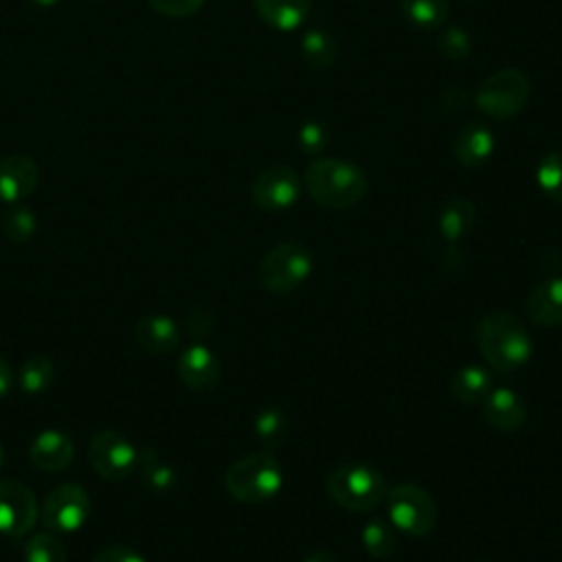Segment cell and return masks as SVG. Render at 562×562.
<instances>
[{
    "label": "cell",
    "mask_w": 562,
    "mask_h": 562,
    "mask_svg": "<svg viewBox=\"0 0 562 562\" xmlns=\"http://www.w3.org/2000/svg\"><path fill=\"white\" fill-rule=\"evenodd\" d=\"M474 334L481 356L496 371L520 369L533 353V342L527 327L512 312H487L479 321Z\"/></svg>",
    "instance_id": "2"
},
{
    "label": "cell",
    "mask_w": 562,
    "mask_h": 562,
    "mask_svg": "<svg viewBox=\"0 0 562 562\" xmlns=\"http://www.w3.org/2000/svg\"><path fill=\"white\" fill-rule=\"evenodd\" d=\"M492 389V373L479 364H465L450 378V391L461 404H481Z\"/></svg>",
    "instance_id": "20"
},
{
    "label": "cell",
    "mask_w": 562,
    "mask_h": 562,
    "mask_svg": "<svg viewBox=\"0 0 562 562\" xmlns=\"http://www.w3.org/2000/svg\"><path fill=\"white\" fill-rule=\"evenodd\" d=\"M257 18L277 31H292L303 24L312 0H252Z\"/></svg>",
    "instance_id": "19"
},
{
    "label": "cell",
    "mask_w": 562,
    "mask_h": 562,
    "mask_svg": "<svg viewBox=\"0 0 562 562\" xmlns=\"http://www.w3.org/2000/svg\"><path fill=\"white\" fill-rule=\"evenodd\" d=\"M37 520V501L29 485L15 479H0V533L22 538Z\"/></svg>",
    "instance_id": "11"
},
{
    "label": "cell",
    "mask_w": 562,
    "mask_h": 562,
    "mask_svg": "<svg viewBox=\"0 0 562 562\" xmlns=\"http://www.w3.org/2000/svg\"><path fill=\"white\" fill-rule=\"evenodd\" d=\"M138 465H140V483L145 490H149L154 494H162V492H169L176 487V481H178L176 470L169 463L160 461L154 450L145 448L140 452Z\"/></svg>",
    "instance_id": "24"
},
{
    "label": "cell",
    "mask_w": 562,
    "mask_h": 562,
    "mask_svg": "<svg viewBox=\"0 0 562 562\" xmlns=\"http://www.w3.org/2000/svg\"><path fill=\"white\" fill-rule=\"evenodd\" d=\"M307 195L323 209L342 211L356 206L369 191V178L351 160L325 156L314 158L303 173Z\"/></svg>",
    "instance_id": "1"
},
{
    "label": "cell",
    "mask_w": 562,
    "mask_h": 562,
    "mask_svg": "<svg viewBox=\"0 0 562 562\" xmlns=\"http://www.w3.org/2000/svg\"><path fill=\"white\" fill-rule=\"evenodd\" d=\"M53 378H55L53 360L48 356L37 353V356H31L22 362L20 373H18V384L24 393L37 395V393H42L50 386Z\"/></svg>",
    "instance_id": "26"
},
{
    "label": "cell",
    "mask_w": 562,
    "mask_h": 562,
    "mask_svg": "<svg viewBox=\"0 0 562 562\" xmlns=\"http://www.w3.org/2000/svg\"><path fill=\"white\" fill-rule=\"evenodd\" d=\"M362 547L371 558H389L397 547L395 527L380 518L369 520L362 527Z\"/></svg>",
    "instance_id": "27"
},
{
    "label": "cell",
    "mask_w": 562,
    "mask_h": 562,
    "mask_svg": "<svg viewBox=\"0 0 562 562\" xmlns=\"http://www.w3.org/2000/svg\"><path fill=\"white\" fill-rule=\"evenodd\" d=\"M531 97V81L518 68H501L492 72L474 97V105L490 119L505 121L525 110Z\"/></svg>",
    "instance_id": "5"
},
{
    "label": "cell",
    "mask_w": 562,
    "mask_h": 562,
    "mask_svg": "<svg viewBox=\"0 0 562 562\" xmlns=\"http://www.w3.org/2000/svg\"><path fill=\"white\" fill-rule=\"evenodd\" d=\"M136 446L114 428H103L92 435L88 446V461L92 470L108 481H123L138 468Z\"/></svg>",
    "instance_id": "8"
},
{
    "label": "cell",
    "mask_w": 562,
    "mask_h": 562,
    "mask_svg": "<svg viewBox=\"0 0 562 562\" xmlns=\"http://www.w3.org/2000/svg\"><path fill=\"white\" fill-rule=\"evenodd\" d=\"M90 516V494L79 483L53 487L42 503V522L53 533H72Z\"/></svg>",
    "instance_id": "9"
},
{
    "label": "cell",
    "mask_w": 562,
    "mask_h": 562,
    "mask_svg": "<svg viewBox=\"0 0 562 562\" xmlns=\"http://www.w3.org/2000/svg\"><path fill=\"white\" fill-rule=\"evenodd\" d=\"M327 138H329V132L321 121H307L299 130V145L305 154H318L321 149H325Z\"/></svg>",
    "instance_id": "32"
},
{
    "label": "cell",
    "mask_w": 562,
    "mask_h": 562,
    "mask_svg": "<svg viewBox=\"0 0 562 562\" xmlns=\"http://www.w3.org/2000/svg\"><path fill=\"white\" fill-rule=\"evenodd\" d=\"M476 222V209L470 200L465 198H452L448 200L437 217V226L441 237H446L448 241H459L461 237H465L472 226Z\"/></svg>",
    "instance_id": "21"
},
{
    "label": "cell",
    "mask_w": 562,
    "mask_h": 562,
    "mask_svg": "<svg viewBox=\"0 0 562 562\" xmlns=\"http://www.w3.org/2000/svg\"><path fill=\"white\" fill-rule=\"evenodd\" d=\"M303 562H336V560H334V555L329 551H314Z\"/></svg>",
    "instance_id": "38"
},
{
    "label": "cell",
    "mask_w": 562,
    "mask_h": 562,
    "mask_svg": "<svg viewBox=\"0 0 562 562\" xmlns=\"http://www.w3.org/2000/svg\"><path fill=\"white\" fill-rule=\"evenodd\" d=\"M481 404H483V419L501 432H514L525 424V417H527L525 402L509 386H494Z\"/></svg>",
    "instance_id": "14"
},
{
    "label": "cell",
    "mask_w": 562,
    "mask_h": 562,
    "mask_svg": "<svg viewBox=\"0 0 562 562\" xmlns=\"http://www.w3.org/2000/svg\"><path fill=\"white\" fill-rule=\"evenodd\" d=\"M386 514L395 531L422 538L432 531L437 522L435 498L415 483H400L386 492Z\"/></svg>",
    "instance_id": "6"
},
{
    "label": "cell",
    "mask_w": 562,
    "mask_h": 562,
    "mask_svg": "<svg viewBox=\"0 0 562 562\" xmlns=\"http://www.w3.org/2000/svg\"><path fill=\"white\" fill-rule=\"evenodd\" d=\"M402 15L419 29H437L446 24L450 13L448 0H400Z\"/></svg>",
    "instance_id": "23"
},
{
    "label": "cell",
    "mask_w": 562,
    "mask_h": 562,
    "mask_svg": "<svg viewBox=\"0 0 562 562\" xmlns=\"http://www.w3.org/2000/svg\"><path fill=\"white\" fill-rule=\"evenodd\" d=\"M536 182L549 200L562 204V151H551L538 162Z\"/></svg>",
    "instance_id": "29"
},
{
    "label": "cell",
    "mask_w": 562,
    "mask_h": 562,
    "mask_svg": "<svg viewBox=\"0 0 562 562\" xmlns=\"http://www.w3.org/2000/svg\"><path fill=\"white\" fill-rule=\"evenodd\" d=\"M29 454L37 470L64 472L75 459V443L64 430L46 428L33 439Z\"/></svg>",
    "instance_id": "15"
},
{
    "label": "cell",
    "mask_w": 562,
    "mask_h": 562,
    "mask_svg": "<svg viewBox=\"0 0 562 562\" xmlns=\"http://www.w3.org/2000/svg\"><path fill=\"white\" fill-rule=\"evenodd\" d=\"M329 498L349 512H371L386 496L384 476L369 463H340L325 479Z\"/></svg>",
    "instance_id": "4"
},
{
    "label": "cell",
    "mask_w": 562,
    "mask_h": 562,
    "mask_svg": "<svg viewBox=\"0 0 562 562\" xmlns=\"http://www.w3.org/2000/svg\"><path fill=\"white\" fill-rule=\"evenodd\" d=\"M15 384L13 369L4 356H0V397H7Z\"/></svg>",
    "instance_id": "37"
},
{
    "label": "cell",
    "mask_w": 562,
    "mask_h": 562,
    "mask_svg": "<svg viewBox=\"0 0 562 562\" xmlns=\"http://www.w3.org/2000/svg\"><path fill=\"white\" fill-rule=\"evenodd\" d=\"M301 178L288 165H272L259 171L250 184L252 202L270 213L290 209L301 195Z\"/></svg>",
    "instance_id": "10"
},
{
    "label": "cell",
    "mask_w": 562,
    "mask_h": 562,
    "mask_svg": "<svg viewBox=\"0 0 562 562\" xmlns=\"http://www.w3.org/2000/svg\"><path fill=\"white\" fill-rule=\"evenodd\" d=\"M24 560L26 562H66V547L55 533L40 531L26 540Z\"/></svg>",
    "instance_id": "28"
},
{
    "label": "cell",
    "mask_w": 562,
    "mask_h": 562,
    "mask_svg": "<svg viewBox=\"0 0 562 562\" xmlns=\"http://www.w3.org/2000/svg\"><path fill=\"white\" fill-rule=\"evenodd\" d=\"M37 220L26 206H13L2 217V231L11 241H26L33 237Z\"/></svg>",
    "instance_id": "30"
},
{
    "label": "cell",
    "mask_w": 562,
    "mask_h": 562,
    "mask_svg": "<svg viewBox=\"0 0 562 562\" xmlns=\"http://www.w3.org/2000/svg\"><path fill=\"white\" fill-rule=\"evenodd\" d=\"M252 428L263 448H277L279 443L285 441V437L290 432V422L281 408L266 406L255 415Z\"/></svg>",
    "instance_id": "25"
},
{
    "label": "cell",
    "mask_w": 562,
    "mask_h": 562,
    "mask_svg": "<svg viewBox=\"0 0 562 562\" xmlns=\"http://www.w3.org/2000/svg\"><path fill=\"white\" fill-rule=\"evenodd\" d=\"M492 154H494V134L483 123H476V121L465 123L452 140V156L465 169L483 167Z\"/></svg>",
    "instance_id": "16"
},
{
    "label": "cell",
    "mask_w": 562,
    "mask_h": 562,
    "mask_svg": "<svg viewBox=\"0 0 562 562\" xmlns=\"http://www.w3.org/2000/svg\"><path fill=\"white\" fill-rule=\"evenodd\" d=\"M525 310L531 323L540 327L562 325V277H551L538 283L525 301Z\"/></svg>",
    "instance_id": "18"
},
{
    "label": "cell",
    "mask_w": 562,
    "mask_h": 562,
    "mask_svg": "<svg viewBox=\"0 0 562 562\" xmlns=\"http://www.w3.org/2000/svg\"><path fill=\"white\" fill-rule=\"evenodd\" d=\"M31 2H35V4H40V7H50V4H55L57 0H31Z\"/></svg>",
    "instance_id": "39"
},
{
    "label": "cell",
    "mask_w": 562,
    "mask_h": 562,
    "mask_svg": "<svg viewBox=\"0 0 562 562\" xmlns=\"http://www.w3.org/2000/svg\"><path fill=\"white\" fill-rule=\"evenodd\" d=\"M465 105H468V94L459 86H452V88L443 90V94H441V108L443 110L461 112Z\"/></svg>",
    "instance_id": "36"
},
{
    "label": "cell",
    "mask_w": 562,
    "mask_h": 562,
    "mask_svg": "<svg viewBox=\"0 0 562 562\" xmlns=\"http://www.w3.org/2000/svg\"><path fill=\"white\" fill-rule=\"evenodd\" d=\"M437 50L450 59V61H461L470 55L472 50V40L470 33L461 26H448L439 33L437 37Z\"/></svg>",
    "instance_id": "31"
},
{
    "label": "cell",
    "mask_w": 562,
    "mask_h": 562,
    "mask_svg": "<svg viewBox=\"0 0 562 562\" xmlns=\"http://www.w3.org/2000/svg\"><path fill=\"white\" fill-rule=\"evenodd\" d=\"M226 492L239 503H266L283 487V468L270 450L237 459L224 474Z\"/></svg>",
    "instance_id": "3"
},
{
    "label": "cell",
    "mask_w": 562,
    "mask_h": 562,
    "mask_svg": "<svg viewBox=\"0 0 562 562\" xmlns=\"http://www.w3.org/2000/svg\"><path fill=\"white\" fill-rule=\"evenodd\" d=\"M40 169L26 154H11L0 158V200L15 204L29 198L37 187Z\"/></svg>",
    "instance_id": "13"
},
{
    "label": "cell",
    "mask_w": 562,
    "mask_h": 562,
    "mask_svg": "<svg viewBox=\"0 0 562 562\" xmlns=\"http://www.w3.org/2000/svg\"><path fill=\"white\" fill-rule=\"evenodd\" d=\"M2 463H4V448H2V443H0V468H2Z\"/></svg>",
    "instance_id": "40"
},
{
    "label": "cell",
    "mask_w": 562,
    "mask_h": 562,
    "mask_svg": "<svg viewBox=\"0 0 562 562\" xmlns=\"http://www.w3.org/2000/svg\"><path fill=\"white\" fill-rule=\"evenodd\" d=\"M92 562H147L140 553H136L134 549L121 547V544H110L103 547L94 553Z\"/></svg>",
    "instance_id": "35"
},
{
    "label": "cell",
    "mask_w": 562,
    "mask_h": 562,
    "mask_svg": "<svg viewBox=\"0 0 562 562\" xmlns=\"http://www.w3.org/2000/svg\"><path fill=\"white\" fill-rule=\"evenodd\" d=\"M301 55L314 70H327L338 59V42L321 29H312L301 37Z\"/></svg>",
    "instance_id": "22"
},
{
    "label": "cell",
    "mask_w": 562,
    "mask_h": 562,
    "mask_svg": "<svg viewBox=\"0 0 562 562\" xmlns=\"http://www.w3.org/2000/svg\"><path fill=\"white\" fill-rule=\"evenodd\" d=\"M154 11L167 18H189L198 13L204 0H147Z\"/></svg>",
    "instance_id": "33"
},
{
    "label": "cell",
    "mask_w": 562,
    "mask_h": 562,
    "mask_svg": "<svg viewBox=\"0 0 562 562\" xmlns=\"http://www.w3.org/2000/svg\"><path fill=\"white\" fill-rule=\"evenodd\" d=\"M312 272V252L301 241L272 246L259 263V283L274 294L294 292Z\"/></svg>",
    "instance_id": "7"
},
{
    "label": "cell",
    "mask_w": 562,
    "mask_h": 562,
    "mask_svg": "<svg viewBox=\"0 0 562 562\" xmlns=\"http://www.w3.org/2000/svg\"><path fill=\"white\" fill-rule=\"evenodd\" d=\"M134 340L151 356H167L180 345V329L169 316L149 314L134 325Z\"/></svg>",
    "instance_id": "17"
},
{
    "label": "cell",
    "mask_w": 562,
    "mask_h": 562,
    "mask_svg": "<svg viewBox=\"0 0 562 562\" xmlns=\"http://www.w3.org/2000/svg\"><path fill=\"white\" fill-rule=\"evenodd\" d=\"M176 371L180 382L195 393H206L215 389L222 378L220 358L202 342H193L180 353Z\"/></svg>",
    "instance_id": "12"
},
{
    "label": "cell",
    "mask_w": 562,
    "mask_h": 562,
    "mask_svg": "<svg viewBox=\"0 0 562 562\" xmlns=\"http://www.w3.org/2000/svg\"><path fill=\"white\" fill-rule=\"evenodd\" d=\"M187 331L191 334V338H195L198 342L204 340L211 331H213V316L204 310V307H193L187 314Z\"/></svg>",
    "instance_id": "34"
}]
</instances>
